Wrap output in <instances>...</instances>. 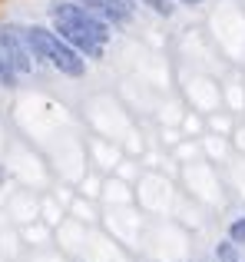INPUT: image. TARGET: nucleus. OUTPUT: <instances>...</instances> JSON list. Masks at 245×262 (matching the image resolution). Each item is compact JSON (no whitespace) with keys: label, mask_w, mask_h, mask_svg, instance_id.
<instances>
[{"label":"nucleus","mask_w":245,"mask_h":262,"mask_svg":"<svg viewBox=\"0 0 245 262\" xmlns=\"http://www.w3.org/2000/svg\"><path fill=\"white\" fill-rule=\"evenodd\" d=\"M50 17L57 33L73 47V50L86 53V57H103V43L110 40V24H106L100 13H93L90 7L63 0V4L50 7Z\"/></svg>","instance_id":"f257e3e1"},{"label":"nucleus","mask_w":245,"mask_h":262,"mask_svg":"<svg viewBox=\"0 0 245 262\" xmlns=\"http://www.w3.org/2000/svg\"><path fill=\"white\" fill-rule=\"evenodd\" d=\"M23 40H27V50L33 53V60H40V63H50L53 70L66 73V77H83V73H86L83 53L73 50L57 30H46V27H27Z\"/></svg>","instance_id":"f03ea898"},{"label":"nucleus","mask_w":245,"mask_h":262,"mask_svg":"<svg viewBox=\"0 0 245 262\" xmlns=\"http://www.w3.org/2000/svg\"><path fill=\"white\" fill-rule=\"evenodd\" d=\"M0 53L10 60V67L17 73H30L33 70V53L27 50L23 30H13V27H0Z\"/></svg>","instance_id":"7ed1b4c3"},{"label":"nucleus","mask_w":245,"mask_h":262,"mask_svg":"<svg viewBox=\"0 0 245 262\" xmlns=\"http://www.w3.org/2000/svg\"><path fill=\"white\" fill-rule=\"evenodd\" d=\"M83 7H90L113 27H122L133 20V0H83Z\"/></svg>","instance_id":"20e7f679"},{"label":"nucleus","mask_w":245,"mask_h":262,"mask_svg":"<svg viewBox=\"0 0 245 262\" xmlns=\"http://www.w3.org/2000/svg\"><path fill=\"white\" fill-rule=\"evenodd\" d=\"M17 77H20V73L13 70V67H10V60H7L4 53H0V86H7V90H10L13 83H17Z\"/></svg>","instance_id":"39448f33"},{"label":"nucleus","mask_w":245,"mask_h":262,"mask_svg":"<svg viewBox=\"0 0 245 262\" xmlns=\"http://www.w3.org/2000/svg\"><path fill=\"white\" fill-rule=\"evenodd\" d=\"M215 256H219V262H239V256H235V243H232V239H229V243H219V252H215Z\"/></svg>","instance_id":"423d86ee"},{"label":"nucleus","mask_w":245,"mask_h":262,"mask_svg":"<svg viewBox=\"0 0 245 262\" xmlns=\"http://www.w3.org/2000/svg\"><path fill=\"white\" fill-rule=\"evenodd\" d=\"M229 239H232V243H245V216H239L229 226Z\"/></svg>","instance_id":"0eeeda50"},{"label":"nucleus","mask_w":245,"mask_h":262,"mask_svg":"<svg viewBox=\"0 0 245 262\" xmlns=\"http://www.w3.org/2000/svg\"><path fill=\"white\" fill-rule=\"evenodd\" d=\"M139 4L153 7V10L159 13V17H169V13H173V4H169V0H139Z\"/></svg>","instance_id":"6e6552de"},{"label":"nucleus","mask_w":245,"mask_h":262,"mask_svg":"<svg viewBox=\"0 0 245 262\" xmlns=\"http://www.w3.org/2000/svg\"><path fill=\"white\" fill-rule=\"evenodd\" d=\"M182 4H199V0H182Z\"/></svg>","instance_id":"1a4fd4ad"}]
</instances>
